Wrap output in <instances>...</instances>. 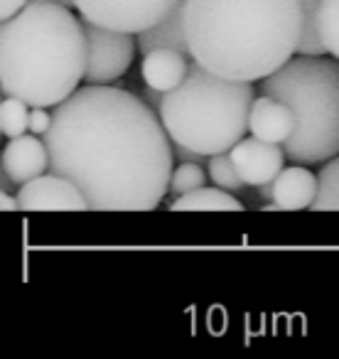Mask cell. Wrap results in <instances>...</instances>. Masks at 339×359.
<instances>
[{
    "label": "cell",
    "instance_id": "cell-23",
    "mask_svg": "<svg viewBox=\"0 0 339 359\" xmlns=\"http://www.w3.org/2000/svg\"><path fill=\"white\" fill-rule=\"evenodd\" d=\"M27 3H30V0H0V18L8 20V18H13L18 11H22Z\"/></svg>",
    "mask_w": 339,
    "mask_h": 359
},
{
    "label": "cell",
    "instance_id": "cell-12",
    "mask_svg": "<svg viewBox=\"0 0 339 359\" xmlns=\"http://www.w3.org/2000/svg\"><path fill=\"white\" fill-rule=\"evenodd\" d=\"M249 130L261 140L270 143H285L295 130V114L288 104L261 94L251 106Z\"/></svg>",
    "mask_w": 339,
    "mask_h": 359
},
{
    "label": "cell",
    "instance_id": "cell-7",
    "mask_svg": "<svg viewBox=\"0 0 339 359\" xmlns=\"http://www.w3.org/2000/svg\"><path fill=\"white\" fill-rule=\"evenodd\" d=\"M81 22H84L86 42H89L84 72L86 84H109V81L123 76L133 62L135 47H138V42L133 40V32L101 27L91 20H84V18H81Z\"/></svg>",
    "mask_w": 339,
    "mask_h": 359
},
{
    "label": "cell",
    "instance_id": "cell-26",
    "mask_svg": "<svg viewBox=\"0 0 339 359\" xmlns=\"http://www.w3.org/2000/svg\"><path fill=\"white\" fill-rule=\"evenodd\" d=\"M55 3H60L64 8H76V0H55Z\"/></svg>",
    "mask_w": 339,
    "mask_h": 359
},
{
    "label": "cell",
    "instance_id": "cell-14",
    "mask_svg": "<svg viewBox=\"0 0 339 359\" xmlns=\"http://www.w3.org/2000/svg\"><path fill=\"white\" fill-rule=\"evenodd\" d=\"M185 8L187 0H180L175 11L170 13L165 20H160L155 27L145 32H138V50L148 55L150 50H160V47H170V50H180L190 55V45H187V30H185ZM192 57V55H190Z\"/></svg>",
    "mask_w": 339,
    "mask_h": 359
},
{
    "label": "cell",
    "instance_id": "cell-21",
    "mask_svg": "<svg viewBox=\"0 0 339 359\" xmlns=\"http://www.w3.org/2000/svg\"><path fill=\"white\" fill-rule=\"evenodd\" d=\"M322 0H303L305 8V30L303 37H300L298 52L300 55H324V45L317 35V8Z\"/></svg>",
    "mask_w": 339,
    "mask_h": 359
},
{
    "label": "cell",
    "instance_id": "cell-6",
    "mask_svg": "<svg viewBox=\"0 0 339 359\" xmlns=\"http://www.w3.org/2000/svg\"><path fill=\"white\" fill-rule=\"evenodd\" d=\"M180 0H76L84 20L123 32H145L175 11Z\"/></svg>",
    "mask_w": 339,
    "mask_h": 359
},
{
    "label": "cell",
    "instance_id": "cell-13",
    "mask_svg": "<svg viewBox=\"0 0 339 359\" xmlns=\"http://www.w3.org/2000/svg\"><path fill=\"white\" fill-rule=\"evenodd\" d=\"M190 55L180 50H170V47H160V50H150L148 55H143L140 74L150 89L167 94L185 81V76L190 74Z\"/></svg>",
    "mask_w": 339,
    "mask_h": 359
},
{
    "label": "cell",
    "instance_id": "cell-2",
    "mask_svg": "<svg viewBox=\"0 0 339 359\" xmlns=\"http://www.w3.org/2000/svg\"><path fill=\"white\" fill-rule=\"evenodd\" d=\"M195 62L236 81H263L295 57L305 30L303 0H187Z\"/></svg>",
    "mask_w": 339,
    "mask_h": 359
},
{
    "label": "cell",
    "instance_id": "cell-11",
    "mask_svg": "<svg viewBox=\"0 0 339 359\" xmlns=\"http://www.w3.org/2000/svg\"><path fill=\"white\" fill-rule=\"evenodd\" d=\"M317 197V177L310 172L307 168H283L278 177L270 182V205L263 210H285V212H298L310 210Z\"/></svg>",
    "mask_w": 339,
    "mask_h": 359
},
{
    "label": "cell",
    "instance_id": "cell-9",
    "mask_svg": "<svg viewBox=\"0 0 339 359\" xmlns=\"http://www.w3.org/2000/svg\"><path fill=\"white\" fill-rule=\"evenodd\" d=\"M231 160H234L236 170H239L241 180L246 185H268L283 170V160L288 158L285 150H280L278 143L261 138H244L229 150Z\"/></svg>",
    "mask_w": 339,
    "mask_h": 359
},
{
    "label": "cell",
    "instance_id": "cell-16",
    "mask_svg": "<svg viewBox=\"0 0 339 359\" xmlns=\"http://www.w3.org/2000/svg\"><path fill=\"white\" fill-rule=\"evenodd\" d=\"M310 210L339 212V155L324 160L317 175V197H314Z\"/></svg>",
    "mask_w": 339,
    "mask_h": 359
},
{
    "label": "cell",
    "instance_id": "cell-15",
    "mask_svg": "<svg viewBox=\"0 0 339 359\" xmlns=\"http://www.w3.org/2000/svg\"><path fill=\"white\" fill-rule=\"evenodd\" d=\"M170 210L175 212H244L236 197L229 195V190H221V187H197V190L187 192V195L177 197Z\"/></svg>",
    "mask_w": 339,
    "mask_h": 359
},
{
    "label": "cell",
    "instance_id": "cell-10",
    "mask_svg": "<svg viewBox=\"0 0 339 359\" xmlns=\"http://www.w3.org/2000/svg\"><path fill=\"white\" fill-rule=\"evenodd\" d=\"M50 170V150L47 143L35 135H18L3 150V172L15 182L25 185Z\"/></svg>",
    "mask_w": 339,
    "mask_h": 359
},
{
    "label": "cell",
    "instance_id": "cell-25",
    "mask_svg": "<svg viewBox=\"0 0 339 359\" xmlns=\"http://www.w3.org/2000/svg\"><path fill=\"white\" fill-rule=\"evenodd\" d=\"M0 210H3V212H15V210H20V202H18V197L8 195V190H3V195H0Z\"/></svg>",
    "mask_w": 339,
    "mask_h": 359
},
{
    "label": "cell",
    "instance_id": "cell-17",
    "mask_svg": "<svg viewBox=\"0 0 339 359\" xmlns=\"http://www.w3.org/2000/svg\"><path fill=\"white\" fill-rule=\"evenodd\" d=\"M317 35L324 50L339 60V0H322L317 8Z\"/></svg>",
    "mask_w": 339,
    "mask_h": 359
},
{
    "label": "cell",
    "instance_id": "cell-19",
    "mask_svg": "<svg viewBox=\"0 0 339 359\" xmlns=\"http://www.w3.org/2000/svg\"><path fill=\"white\" fill-rule=\"evenodd\" d=\"M209 177L216 187L221 190H241V185H246L241 180L239 170H236L234 160H231V153H216L209 158Z\"/></svg>",
    "mask_w": 339,
    "mask_h": 359
},
{
    "label": "cell",
    "instance_id": "cell-1",
    "mask_svg": "<svg viewBox=\"0 0 339 359\" xmlns=\"http://www.w3.org/2000/svg\"><path fill=\"white\" fill-rule=\"evenodd\" d=\"M50 170L69 177L96 212H150L172 180V140L145 99L89 84L55 106L45 133Z\"/></svg>",
    "mask_w": 339,
    "mask_h": 359
},
{
    "label": "cell",
    "instance_id": "cell-3",
    "mask_svg": "<svg viewBox=\"0 0 339 359\" xmlns=\"http://www.w3.org/2000/svg\"><path fill=\"white\" fill-rule=\"evenodd\" d=\"M84 22L55 0H30L3 20L0 30V86L27 106L67 101L86 72Z\"/></svg>",
    "mask_w": 339,
    "mask_h": 359
},
{
    "label": "cell",
    "instance_id": "cell-24",
    "mask_svg": "<svg viewBox=\"0 0 339 359\" xmlns=\"http://www.w3.org/2000/svg\"><path fill=\"white\" fill-rule=\"evenodd\" d=\"M172 150H175V158H180L182 163H187V160H205L207 155H202V153H197V150H190V148H185V145H180V143H172Z\"/></svg>",
    "mask_w": 339,
    "mask_h": 359
},
{
    "label": "cell",
    "instance_id": "cell-5",
    "mask_svg": "<svg viewBox=\"0 0 339 359\" xmlns=\"http://www.w3.org/2000/svg\"><path fill=\"white\" fill-rule=\"evenodd\" d=\"M261 94L293 109L295 130L283 143L293 163H324L339 155V60L298 55L261 81Z\"/></svg>",
    "mask_w": 339,
    "mask_h": 359
},
{
    "label": "cell",
    "instance_id": "cell-18",
    "mask_svg": "<svg viewBox=\"0 0 339 359\" xmlns=\"http://www.w3.org/2000/svg\"><path fill=\"white\" fill-rule=\"evenodd\" d=\"M0 130L8 138H18L30 130V106L15 96H6L0 104Z\"/></svg>",
    "mask_w": 339,
    "mask_h": 359
},
{
    "label": "cell",
    "instance_id": "cell-22",
    "mask_svg": "<svg viewBox=\"0 0 339 359\" xmlns=\"http://www.w3.org/2000/svg\"><path fill=\"white\" fill-rule=\"evenodd\" d=\"M52 126V114H47L45 106H30V130L35 135H45Z\"/></svg>",
    "mask_w": 339,
    "mask_h": 359
},
{
    "label": "cell",
    "instance_id": "cell-4",
    "mask_svg": "<svg viewBox=\"0 0 339 359\" xmlns=\"http://www.w3.org/2000/svg\"><path fill=\"white\" fill-rule=\"evenodd\" d=\"M254 101L251 81L226 79L192 60L190 74L162 96L158 114L172 143L212 158L244 140Z\"/></svg>",
    "mask_w": 339,
    "mask_h": 359
},
{
    "label": "cell",
    "instance_id": "cell-20",
    "mask_svg": "<svg viewBox=\"0 0 339 359\" xmlns=\"http://www.w3.org/2000/svg\"><path fill=\"white\" fill-rule=\"evenodd\" d=\"M207 182V175L197 160H187L180 168L172 170V180H170V192L175 197H182L187 192L197 190Z\"/></svg>",
    "mask_w": 339,
    "mask_h": 359
},
{
    "label": "cell",
    "instance_id": "cell-8",
    "mask_svg": "<svg viewBox=\"0 0 339 359\" xmlns=\"http://www.w3.org/2000/svg\"><path fill=\"white\" fill-rule=\"evenodd\" d=\"M22 212H84L89 210L84 192L76 182L60 172L47 170L45 175L30 180L18 190Z\"/></svg>",
    "mask_w": 339,
    "mask_h": 359
}]
</instances>
